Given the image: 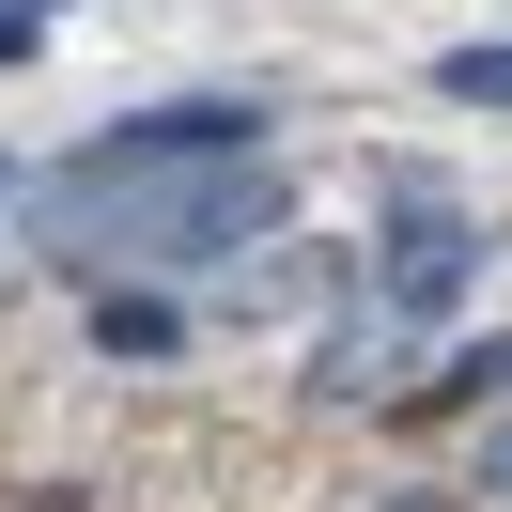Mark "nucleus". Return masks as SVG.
Here are the masks:
<instances>
[{
	"mask_svg": "<svg viewBox=\"0 0 512 512\" xmlns=\"http://www.w3.org/2000/svg\"><path fill=\"white\" fill-rule=\"evenodd\" d=\"M32 233L78 249V264L202 280V264H233V249L280 233V171H264V156H218V171H78V156H63L47 202H32Z\"/></svg>",
	"mask_w": 512,
	"mask_h": 512,
	"instance_id": "1",
	"label": "nucleus"
},
{
	"mask_svg": "<svg viewBox=\"0 0 512 512\" xmlns=\"http://www.w3.org/2000/svg\"><path fill=\"white\" fill-rule=\"evenodd\" d=\"M373 187H388V264H373V311L388 326H450V295H466V249H481V233H466V202H450V171H373Z\"/></svg>",
	"mask_w": 512,
	"mask_h": 512,
	"instance_id": "2",
	"label": "nucleus"
},
{
	"mask_svg": "<svg viewBox=\"0 0 512 512\" xmlns=\"http://www.w3.org/2000/svg\"><path fill=\"white\" fill-rule=\"evenodd\" d=\"M218 156H264L249 94H156V109H125V125L78 140V171H218Z\"/></svg>",
	"mask_w": 512,
	"mask_h": 512,
	"instance_id": "3",
	"label": "nucleus"
},
{
	"mask_svg": "<svg viewBox=\"0 0 512 512\" xmlns=\"http://www.w3.org/2000/svg\"><path fill=\"white\" fill-rule=\"evenodd\" d=\"M94 342L125 357V373H156V357H187V311H171V280H109V311H94Z\"/></svg>",
	"mask_w": 512,
	"mask_h": 512,
	"instance_id": "4",
	"label": "nucleus"
},
{
	"mask_svg": "<svg viewBox=\"0 0 512 512\" xmlns=\"http://www.w3.org/2000/svg\"><path fill=\"white\" fill-rule=\"evenodd\" d=\"M435 94L450 109H512V47H435Z\"/></svg>",
	"mask_w": 512,
	"mask_h": 512,
	"instance_id": "5",
	"label": "nucleus"
},
{
	"mask_svg": "<svg viewBox=\"0 0 512 512\" xmlns=\"http://www.w3.org/2000/svg\"><path fill=\"white\" fill-rule=\"evenodd\" d=\"M16 63H32V0H0V78H16Z\"/></svg>",
	"mask_w": 512,
	"mask_h": 512,
	"instance_id": "6",
	"label": "nucleus"
},
{
	"mask_svg": "<svg viewBox=\"0 0 512 512\" xmlns=\"http://www.w3.org/2000/svg\"><path fill=\"white\" fill-rule=\"evenodd\" d=\"M481 497H512V419H497V450H481Z\"/></svg>",
	"mask_w": 512,
	"mask_h": 512,
	"instance_id": "7",
	"label": "nucleus"
},
{
	"mask_svg": "<svg viewBox=\"0 0 512 512\" xmlns=\"http://www.w3.org/2000/svg\"><path fill=\"white\" fill-rule=\"evenodd\" d=\"M32 16H47V0H32Z\"/></svg>",
	"mask_w": 512,
	"mask_h": 512,
	"instance_id": "8",
	"label": "nucleus"
}]
</instances>
